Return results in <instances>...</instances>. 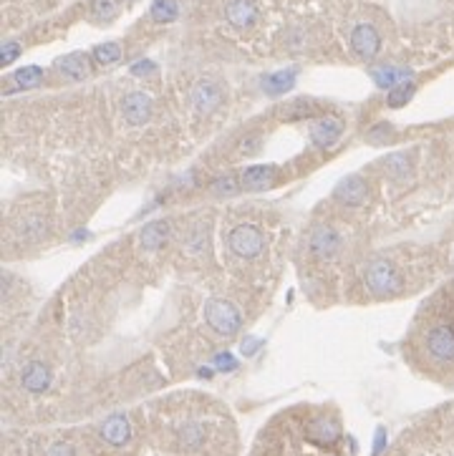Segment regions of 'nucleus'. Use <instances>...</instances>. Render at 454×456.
<instances>
[{
  "label": "nucleus",
  "mask_w": 454,
  "mask_h": 456,
  "mask_svg": "<svg viewBox=\"0 0 454 456\" xmlns=\"http://www.w3.org/2000/svg\"><path fill=\"white\" fill-rule=\"evenodd\" d=\"M205 323L213 328L217 335L232 338L237 335V330L242 328V316L237 305H232L230 300L225 298H213L205 303Z\"/></svg>",
  "instance_id": "f257e3e1"
},
{
  "label": "nucleus",
  "mask_w": 454,
  "mask_h": 456,
  "mask_svg": "<svg viewBox=\"0 0 454 456\" xmlns=\"http://www.w3.org/2000/svg\"><path fill=\"white\" fill-rule=\"evenodd\" d=\"M364 280L366 287L371 290L374 295H394L401 290V277L396 272V268L389 260H371L364 270Z\"/></svg>",
  "instance_id": "f03ea898"
},
{
  "label": "nucleus",
  "mask_w": 454,
  "mask_h": 456,
  "mask_svg": "<svg viewBox=\"0 0 454 456\" xmlns=\"http://www.w3.org/2000/svg\"><path fill=\"white\" fill-rule=\"evenodd\" d=\"M227 245H230V250L235 252L237 258L253 260L265 250V237L255 224H237L230 232V237H227Z\"/></svg>",
  "instance_id": "7ed1b4c3"
},
{
  "label": "nucleus",
  "mask_w": 454,
  "mask_h": 456,
  "mask_svg": "<svg viewBox=\"0 0 454 456\" xmlns=\"http://www.w3.org/2000/svg\"><path fill=\"white\" fill-rule=\"evenodd\" d=\"M308 247L318 260H333L341 250V234L328 224H318L308 237Z\"/></svg>",
  "instance_id": "20e7f679"
},
{
  "label": "nucleus",
  "mask_w": 454,
  "mask_h": 456,
  "mask_svg": "<svg viewBox=\"0 0 454 456\" xmlns=\"http://www.w3.org/2000/svg\"><path fill=\"white\" fill-rule=\"evenodd\" d=\"M152 112H154V101L144 91H131L121 101V114H124L126 124H131V126H144L152 119Z\"/></svg>",
  "instance_id": "39448f33"
},
{
  "label": "nucleus",
  "mask_w": 454,
  "mask_h": 456,
  "mask_svg": "<svg viewBox=\"0 0 454 456\" xmlns=\"http://www.w3.org/2000/svg\"><path fill=\"white\" fill-rule=\"evenodd\" d=\"M351 48H354V53L359 59L371 61L381 51V35H378V30L374 25L361 23L351 30Z\"/></svg>",
  "instance_id": "423d86ee"
},
{
  "label": "nucleus",
  "mask_w": 454,
  "mask_h": 456,
  "mask_svg": "<svg viewBox=\"0 0 454 456\" xmlns=\"http://www.w3.org/2000/svg\"><path fill=\"white\" fill-rule=\"evenodd\" d=\"M426 351L431 358L442 363L454 361V328L449 325H434L426 333Z\"/></svg>",
  "instance_id": "0eeeda50"
},
{
  "label": "nucleus",
  "mask_w": 454,
  "mask_h": 456,
  "mask_svg": "<svg viewBox=\"0 0 454 456\" xmlns=\"http://www.w3.org/2000/svg\"><path fill=\"white\" fill-rule=\"evenodd\" d=\"M333 194H336V199L341 202V205L361 207L366 202V197H369V184H366L364 176L348 174V176H343V179L338 181L336 189H333Z\"/></svg>",
  "instance_id": "6e6552de"
},
{
  "label": "nucleus",
  "mask_w": 454,
  "mask_h": 456,
  "mask_svg": "<svg viewBox=\"0 0 454 456\" xmlns=\"http://www.w3.org/2000/svg\"><path fill=\"white\" fill-rule=\"evenodd\" d=\"M343 134V121L336 116H321L318 121L311 124V141L318 149H330L341 139Z\"/></svg>",
  "instance_id": "1a4fd4ad"
},
{
  "label": "nucleus",
  "mask_w": 454,
  "mask_h": 456,
  "mask_svg": "<svg viewBox=\"0 0 454 456\" xmlns=\"http://www.w3.org/2000/svg\"><path fill=\"white\" fill-rule=\"evenodd\" d=\"M51 368H48L46 363L41 361H30L23 371H20V386L25 388L28 393H43L51 388Z\"/></svg>",
  "instance_id": "9d476101"
},
{
  "label": "nucleus",
  "mask_w": 454,
  "mask_h": 456,
  "mask_svg": "<svg viewBox=\"0 0 454 456\" xmlns=\"http://www.w3.org/2000/svg\"><path fill=\"white\" fill-rule=\"evenodd\" d=\"M101 439L112 446H124L131 439V424L124 414H112L109 419H104V424L99 426Z\"/></svg>",
  "instance_id": "9b49d317"
},
{
  "label": "nucleus",
  "mask_w": 454,
  "mask_h": 456,
  "mask_svg": "<svg viewBox=\"0 0 454 456\" xmlns=\"http://www.w3.org/2000/svg\"><path fill=\"white\" fill-rule=\"evenodd\" d=\"M222 104V88L215 81H200L192 88V106L200 114H213Z\"/></svg>",
  "instance_id": "f8f14e48"
},
{
  "label": "nucleus",
  "mask_w": 454,
  "mask_h": 456,
  "mask_svg": "<svg viewBox=\"0 0 454 456\" xmlns=\"http://www.w3.org/2000/svg\"><path fill=\"white\" fill-rule=\"evenodd\" d=\"M240 184H242V189H248V192H263V189L275 184V167H265V164L248 167V169L242 172Z\"/></svg>",
  "instance_id": "ddd939ff"
},
{
  "label": "nucleus",
  "mask_w": 454,
  "mask_h": 456,
  "mask_svg": "<svg viewBox=\"0 0 454 456\" xmlns=\"http://www.w3.org/2000/svg\"><path fill=\"white\" fill-rule=\"evenodd\" d=\"M225 16H227L230 25L245 30L258 20V8H255L253 0H230L227 8H225Z\"/></svg>",
  "instance_id": "4468645a"
},
{
  "label": "nucleus",
  "mask_w": 454,
  "mask_h": 456,
  "mask_svg": "<svg viewBox=\"0 0 454 456\" xmlns=\"http://www.w3.org/2000/svg\"><path fill=\"white\" fill-rule=\"evenodd\" d=\"M16 234L25 242H38L48 234V220L43 215H23L16 222Z\"/></svg>",
  "instance_id": "2eb2a0df"
},
{
  "label": "nucleus",
  "mask_w": 454,
  "mask_h": 456,
  "mask_svg": "<svg viewBox=\"0 0 454 456\" xmlns=\"http://www.w3.org/2000/svg\"><path fill=\"white\" fill-rule=\"evenodd\" d=\"M56 68H59L61 76L71 78V81H83L89 76V59L83 53H68V56L56 61Z\"/></svg>",
  "instance_id": "dca6fc26"
},
{
  "label": "nucleus",
  "mask_w": 454,
  "mask_h": 456,
  "mask_svg": "<svg viewBox=\"0 0 454 456\" xmlns=\"http://www.w3.org/2000/svg\"><path fill=\"white\" fill-rule=\"evenodd\" d=\"M308 441L318 446H330L333 441L341 436V428H338L336 421H330V419H316V421L308 426Z\"/></svg>",
  "instance_id": "f3484780"
},
{
  "label": "nucleus",
  "mask_w": 454,
  "mask_h": 456,
  "mask_svg": "<svg viewBox=\"0 0 454 456\" xmlns=\"http://www.w3.org/2000/svg\"><path fill=\"white\" fill-rule=\"evenodd\" d=\"M371 78L378 88H394L404 81H412V71L409 68H396V66H378L371 71Z\"/></svg>",
  "instance_id": "a211bd4d"
},
{
  "label": "nucleus",
  "mask_w": 454,
  "mask_h": 456,
  "mask_svg": "<svg viewBox=\"0 0 454 456\" xmlns=\"http://www.w3.org/2000/svg\"><path fill=\"white\" fill-rule=\"evenodd\" d=\"M167 237H169V224L167 222H149L147 227L139 232V245H142V250L154 252L165 245Z\"/></svg>",
  "instance_id": "6ab92c4d"
},
{
  "label": "nucleus",
  "mask_w": 454,
  "mask_h": 456,
  "mask_svg": "<svg viewBox=\"0 0 454 456\" xmlns=\"http://www.w3.org/2000/svg\"><path fill=\"white\" fill-rule=\"evenodd\" d=\"M295 86V71L288 68V71H275V73H268L263 76V91L268 96H280L285 91Z\"/></svg>",
  "instance_id": "aec40b11"
},
{
  "label": "nucleus",
  "mask_w": 454,
  "mask_h": 456,
  "mask_svg": "<svg viewBox=\"0 0 454 456\" xmlns=\"http://www.w3.org/2000/svg\"><path fill=\"white\" fill-rule=\"evenodd\" d=\"M43 81V68L38 66H25V68H18L13 73V83L23 91H30V88H38Z\"/></svg>",
  "instance_id": "412c9836"
},
{
  "label": "nucleus",
  "mask_w": 454,
  "mask_h": 456,
  "mask_svg": "<svg viewBox=\"0 0 454 456\" xmlns=\"http://www.w3.org/2000/svg\"><path fill=\"white\" fill-rule=\"evenodd\" d=\"M177 16H179L177 0H154L152 3V18L157 23H172V20H177Z\"/></svg>",
  "instance_id": "4be33fe9"
},
{
  "label": "nucleus",
  "mask_w": 454,
  "mask_h": 456,
  "mask_svg": "<svg viewBox=\"0 0 454 456\" xmlns=\"http://www.w3.org/2000/svg\"><path fill=\"white\" fill-rule=\"evenodd\" d=\"M414 91H417V86H414V81H404V83H399V86L389 88V96H386V104H389L391 109H401V106H407L409 101H412Z\"/></svg>",
  "instance_id": "5701e85b"
},
{
  "label": "nucleus",
  "mask_w": 454,
  "mask_h": 456,
  "mask_svg": "<svg viewBox=\"0 0 454 456\" xmlns=\"http://www.w3.org/2000/svg\"><path fill=\"white\" fill-rule=\"evenodd\" d=\"M383 167H386V174L389 176L404 179V176L409 174V169H412V162H409L407 154H389L386 162H383Z\"/></svg>",
  "instance_id": "b1692460"
},
{
  "label": "nucleus",
  "mask_w": 454,
  "mask_h": 456,
  "mask_svg": "<svg viewBox=\"0 0 454 456\" xmlns=\"http://www.w3.org/2000/svg\"><path fill=\"white\" fill-rule=\"evenodd\" d=\"M119 59H121V46H119V43L109 41V43H101V46L94 48V61L99 66H112V64H117Z\"/></svg>",
  "instance_id": "393cba45"
},
{
  "label": "nucleus",
  "mask_w": 454,
  "mask_h": 456,
  "mask_svg": "<svg viewBox=\"0 0 454 456\" xmlns=\"http://www.w3.org/2000/svg\"><path fill=\"white\" fill-rule=\"evenodd\" d=\"M366 141H369V144H376V147H386L389 141H394V129H391V124H376L374 129H369Z\"/></svg>",
  "instance_id": "a878e982"
},
{
  "label": "nucleus",
  "mask_w": 454,
  "mask_h": 456,
  "mask_svg": "<svg viewBox=\"0 0 454 456\" xmlns=\"http://www.w3.org/2000/svg\"><path fill=\"white\" fill-rule=\"evenodd\" d=\"M91 11L99 20H114L117 18V11H119V3L117 0H94L91 3Z\"/></svg>",
  "instance_id": "bb28decb"
},
{
  "label": "nucleus",
  "mask_w": 454,
  "mask_h": 456,
  "mask_svg": "<svg viewBox=\"0 0 454 456\" xmlns=\"http://www.w3.org/2000/svg\"><path fill=\"white\" fill-rule=\"evenodd\" d=\"M202 439H205V431H202V426H197V424H189V426L182 428V444L189 446V449L200 446Z\"/></svg>",
  "instance_id": "cd10ccee"
},
{
  "label": "nucleus",
  "mask_w": 454,
  "mask_h": 456,
  "mask_svg": "<svg viewBox=\"0 0 454 456\" xmlns=\"http://www.w3.org/2000/svg\"><path fill=\"white\" fill-rule=\"evenodd\" d=\"M20 51H23V48H20L18 41H8L6 46H3V51H0V61H3V66H11L13 61L20 56Z\"/></svg>",
  "instance_id": "c85d7f7f"
},
{
  "label": "nucleus",
  "mask_w": 454,
  "mask_h": 456,
  "mask_svg": "<svg viewBox=\"0 0 454 456\" xmlns=\"http://www.w3.org/2000/svg\"><path fill=\"white\" fill-rule=\"evenodd\" d=\"M235 366H237V361L230 356V353H217V356H215V368L217 371H235Z\"/></svg>",
  "instance_id": "c756f323"
},
{
  "label": "nucleus",
  "mask_w": 454,
  "mask_h": 456,
  "mask_svg": "<svg viewBox=\"0 0 454 456\" xmlns=\"http://www.w3.org/2000/svg\"><path fill=\"white\" fill-rule=\"evenodd\" d=\"M213 189L215 192H220V194H230V192H235V179H232V176H225V179H217L213 184Z\"/></svg>",
  "instance_id": "7c9ffc66"
},
{
  "label": "nucleus",
  "mask_w": 454,
  "mask_h": 456,
  "mask_svg": "<svg viewBox=\"0 0 454 456\" xmlns=\"http://www.w3.org/2000/svg\"><path fill=\"white\" fill-rule=\"evenodd\" d=\"M46 456H76V451H73L71 444H54Z\"/></svg>",
  "instance_id": "2f4dec72"
},
{
  "label": "nucleus",
  "mask_w": 454,
  "mask_h": 456,
  "mask_svg": "<svg viewBox=\"0 0 454 456\" xmlns=\"http://www.w3.org/2000/svg\"><path fill=\"white\" fill-rule=\"evenodd\" d=\"M152 71H154L152 61H136V64L131 66V73H134V76H149Z\"/></svg>",
  "instance_id": "473e14b6"
},
{
  "label": "nucleus",
  "mask_w": 454,
  "mask_h": 456,
  "mask_svg": "<svg viewBox=\"0 0 454 456\" xmlns=\"http://www.w3.org/2000/svg\"><path fill=\"white\" fill-rule=\"evenodd\" d=\"M258 144H260V136H248V139H245V141H242V144H240V149H242V152H245V154L258 152V149H253V147H258Z\"/></svg>",
  "instance_id": "72a5a7b5"
},
{
  "label": "nucleus",
  "mask_w": 454,
  "mask_h": 456,
  "mask_svg": "<svg viewBox=\"0 0 454 456\" xmlns=\"http://www.w3.org/2000/svg\"><path fill=\"white\" fill-rule=\"evenodd\" d=\"M383 441H386V431L383 428H378L376 431V444H374V454H381V449H383Z\"/></svg>",
  "instance_id": "f704fd0d"
},
{
  "label": "nucleus",
  "mask_w": 454,
  "mask_h": 456,
  "mask_svg": "<svg viewBox=\"0 0 454 456\" xmlns=\"http://www.w3.org/2000/svg\"><path fill=\"white\" fill-rule=\"evenodd\" d=\"M255 345H258V340H248V345H242V353H248V356H253V353H255Z\"/></svg>",
  "instance_id": "c9c22d12"
},
{
  "label": "nucleus",
  "mask_w": 454,
  "mask_h": 456,
  "mask_svg": "<svg viewBox=\"0 0 454 456\" xmlns=\"http://www.w3.org/2000/svg\"><path fill=\"white\" fill-rule=\"evenodd\" d=\"M124 3H134V0H124Z\"/></svg>",
  "instance_id": "e433bc0d"
}]
</instances>
